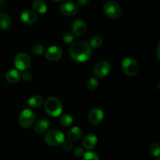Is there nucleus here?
<instances>
[{"mask_svg": "<svg viewBox=\"0 0 160 160\" xmlns=\"http://www.w3.org/2000/svg\"><path fill=\"white\" fill-rule=\"evenodd\" d=\"M69 54L73 60L84 62L88 60L92 56V48L88 42L85 41H78L71 44L69 48Z\"/></svg>", "mask_w": 160, "mask_h": 160, "instance_id": "f257e3e1", "label": "nucleus"}, {"mask_svg": "<svg viewBox=\"0 0 160 160\" xmlns=\"http://www.w3.org/2000/svg\"><path fill=\"white\" fill-rule=\"evenodd\" d=\"M45 110L50 117H59L62 111V102L56 97H49L45 102Z\"/></svg>", "mask_w": 160, "mask_h": 160, "instance_id": "f03ea898", "label": "nucleus"}, {"mask_svg": "<svg viewBox=\"0 0 160 160\" xmlns=\"http://www.w3.org/2000/svg\"><path fill=\"white\" fill-rule=\"evenodd\" d=\"M65 141L64 134L59 130H52L48 131L45 136V142L50 146H58Z\"/></svg>", "mask_w": 160, "mask_h": 160, "instance_id": "7ed1b4c3", "label": "nucleus"}, {"mask_svg": "<svg viewBox=\"0 0 160 160\" xmlns=\"http://www.w3.org/2000/svg\"><path fill=\"white\" fill-rule=\"evenodd\" d=\"M103 12L111 19H118L122 15V9L120 5L114 1H109L103 6Z\"/></svg>", "mask_w": 160, "mask_h": 160, "instance_id": "20e7f679", "label": "nucleus"}, {"mask_svg": "<svg viewBox=\"0 0 160 160\" xmlns=\"http://www.w3.org/2000/svg\"><path fill=\"white\" fill-rule=\"evenodd\" d=\"M121 67L123 73L130 77L135 76L138 72V64L137 61L131 57H127L122 60Z\"/></svg>", "mask_w": 160, "mask_h": 160, "instance_id": "39448f33", "label": "nucleus"}, {"mask_svg": "<svg viewBox=\"0 0 160 160\" xmlns=\"http://www.w3.org/2000/svg\"><path fill=\"white\" fill-rule=\"evenodd\" d=\"M36 116L32 110L29 109H25L20 112L19 116V124L23 128H28L34 124L35 121Z\"/></svg>", "mask_w": 160, "mask_h": 160, "instance_id": "423d86ee", "label": "nucleus"}, {"mask_svg": "<svg viewBox=\"0 0 160 160\" xmlns=\"http://www.w3.org/2000/svg\"><path fill=\"white\" fill-rule=\"evenodd\" d=\"M31 57L26 53H18L14 58V65H15L16 68L19 70L26 71L31 67Z\"/></svg>", "mask_w": 160, "mask_h": 160, "instance_id": "0eeeda50", "label": "nucleus"}, {"mask_svg": "<svg viewBox=\"0 0 160 160\" xmlns=\"http://www.w3.org/2000/svg\"><path fill=\"white\" fill-rule=\"evenodd\" d=\"M111 67L110 64L106 60L99 61L96 65L95 66L94 68V73L98 78H102L107 76L109 73L110 72Z\"/></svg>", "mask_w": 160, "mask_h": 160, "instance_id": "6e6552de", "label": "nucleus"}, {"mask_svg": "<svg viewBox=\"0 0 160 160\" xmlns=\"http://www.w3.org/2000/svg\"><path fill=\"white\" fill-rule=\"evenodd\" d=\"M78 6L76 3L73 2H65L60 5L59 10L61 13L67 17H72L74 16L78 12Z\"/></svg>", "mask_w": 160, "mask_h": 160, "instance_id": "1a4fd4ad", "label": "nucleus"}, {"mask_svg": "<svg viewBox=\"0 0 160 160\" xmlns=\"http://www.w3.org/2000/svg\"><path fill=\"white\" fill-rule=\"evenodd\" d=\"M62 54V49L59 47L56 46V45H53V46H50L48 49L45 51V58L48 60L54 62V61L59 60L61 58Z\"/></svg>", "mask_w": 160, "mask_h": 160, "instance_id": "9d476101", "label": "nucleus"}, {"mask_svg": "<svg viewBox=\"0 0 160 160\" xmlns=\"http://www.w3.org/2000/svg\"><path fill=\"white\" fill-rule=\"evenodd\" d=\"M72 32L73 34L76 36H81L85 33L86 29H87V26H86V23L83 20L81 19H78L75 20L73 22L71 26Z\"/></svg>", "mask_w": 160, "mask_h": 160, "instance_id": "9b49d317", "label": "nucleus"}, {"mask_svg": "<svg viewBox=\"0 0 160 160\" xmlns=\"http://www.w3.org/2000/svg\"><path fill=\"white\" fill-rule=\"evenodd\" d=\"M104 118V113L102 111L98 108L92 109L88 114V120L92 124L97 125L101 123Z\"/></svg>", "mask_w": 160, "mask_h": 160, "instance_id": "f8f14e48", "label": "nucleus"}, {"mask_svg": "<svg viewBox=\"0 0 160 160\" xmlns=\"http://www.w3.org/2000/svg\"><path fill=\"white\" fill-rule=\"evenodd\" d=\"M20 20L25 24H32L37 21L38 15L31 10H25L20 14Z\"/></svg>", "mask_w": 160, "mask_h": 160, "instance_id": "ddd939ff", "label": "nucleus"}, {"mask_svg": "<svg viewBox=\"0 0 160 160\" xmlns=\"http://www.w3.org/2000/svg\"><path fill=\"white\" fill-rule=\"evenodd\" d=\"M50 127V122L45 119L38 120L34 125V130L38 134H43L46 132Z\"/></svg>", "mask_w": 160, "mask_h": 160, "instance_id": "4468645a", "label": "nucleus"}, {"mask_svg": "<svg viewBox=\"0 0 160 160\" xmlns=\"http://www.w3.org/2000/svg\"><path fill=\"white\" fill-rule=\"evenodd\" d=\"M97 141H98V139L95 134H88L83 140V146L85 149L92 150L96 145Z\"/></svg>", "mask_w": 160, "mask_h": 160, "instance_id": "2eb2a0df", "label": "nucleus"}, {"mask_svg": "<svg viewBox=\"0 0 160 160\" xmlns=\"http://www.w3.org/2000/svg\"><path fill=\"white\" fill-rule=\"evenodd\" d=\"M21 79V75L20 72L17 70H9L6 73V80L9 83L15 84V83L20 81Z\"/></svg>", "mask_w": 160, "mask_h": 160, "instance_id": "dca6fc26", "label": "nucleus"}, {"mask_svg": "<svg viewBox=\"0 0 160 160\" xmlns=\"http://www.w3.org/2000/svg\"><path fill=\"white\" fill-rule=\"evenodd\" d=\"M82 136V131L78 127L71 128L68 132L67 133V138L70 141H77Z\"/></svg>", "mask_w": 160, "mask_h": 160, "instance_id": "f3484780", "label": "nucleus"}, {"mask_svg": "<svg viewBox=\"0 0 160 160\" xmlns=\"http://www.w3.org/2000/svg\"><path fill=\"white\" fill-rule=\"evenodd\" d=\"M12 21L7 14L0 13V28L2 30H8L10 28Z\"/></svg>", "mask_w": 160, "mask_h": 160, "instance_id": "a211bd4d", "label": "nucleus"}, {"mask_svg": "<svg viewBox=\"0 0 160 160\" xmlns=\"http://www.w3.org/2000/svg\"><path fill=\"white\" fill-rule=\"evenodd\" d=\"M44 104L43 97L40 95H34L28 100V105L31 108H39Z\"/></svg>", "mask_w": 160, "mask_h": 160, "instance_id": "6ab92c4d", "label": "nucleus"}, {"mask_svg": "<svg viewBox=\"0 0 160 160\" xmlns=\"http://www.w3.org/2000/svg\"><path fill=\"white\" fill-rule=\"evenodd\" d=\"M33 9L38 13H45L47 11L46 3L43 0H35L33 2Z\"/></svg>", "mask_w": 160, "mask_h": 160, "instance_id": "aec40b11", "label": "nucleus"}, {"mask_svg": "<svg viewBox=\"0 0 160 160\" xmlns=\"http://www.w3.org/2000/svg\"><path fill=\"white\" fill-rule=\"evenodd\" d=\"M88 44L91 48H94V49H96V48H98L102 45V39L99 36H94V37H92L90 39Z\"/></svg>", "mask_w": 160, "mask_h": 160, "instance_id": "412c9836", "label": "nucleus"}, {"mask_svg": "<svg viewBox=\"0 0 160 160\" xmlns=\"http://www.w3.org/2000/svg\"><path fill=\"white\" fill-rule=\"evenodd\" d=\"M60 123L62 126L69 127L73 123V117L69 114H63L60 118Z\"/></svg>", "mask_w": 160, "mask_h": 160, "instance_id": "4be33fe9", "label": "nucleus"}, {"mask_svg": "<svg viewBox=\"0 0 160 160\" xmlns=\"http://www.w3.org/2000/svg\"><path fill=\"white\" fill-rule=\"evenodd\" d=\"M150 152L151 154L153 156L156 158L159 157L160 155V148H159V145L157 143V142H155L153 143L152 145L150 146Z\"/></svg>", "mask_w": 160, "mask_h": 160, "instance_id": "5701e85b", "label": "nucleus"}, {"mask_svg": "<svg viewBox=\"0 0 160 160\" xmlns=\"http://www.w3.org/2000/svg\"><path fill=\"white\" fill-rule=\"evenodd\" d=\"M98 81L96 78H92L88 81L87 82V88L89 90H95L98 88Z\"/></svg>", "mask_w": 160, "mask_h": 160, "instance_id": "b1692460", "label": "nucleus"}, {"mask_svg": "<svg viewBox=\"0 0 160 160\" xmlns=\"http://www.w3.org/2000/svg\"><path fill=\"white\" fill-rule=\"evenodd\" d=\"M83 160H99L98 155L93 152H87L83 156Z\"/></svg>", "mask_w": 160, "mask_h": 160, "instance_id": "393cba45", "label": "nucleus"}, {"mask_svg": "<svg viewBox=\"0 0 160 160\" xmlns=\"http://www.w3.org/2000/svg\"><path fill=\"white\" fill-rule=\"evenodd\" d=\"M44 47L41 45H34L32 48V52L36 56H42L44 53Z\"/></svg>", "mask_w": 160, "mask_h": 160, "instance_id": "a878e982", "label": "nucleus"}, {"mask_svg": "<svg viewBox=\"0 0 160 160\" xmlns=\"http://www.w3.org/2000/svg\"><path fill=\"white\" fill-rule=\"evenodd\" d=\"M73 38H74V37H73V33H70V32L65 33V34H63V36H62L63 42L67 44L72 43V42L73 41Z\"/></svg>", "mask_w": 160, "mask_h": 160, "instance_id": "bb28decb", "label": "nucleus"}, {"mask_svg": "<svg viewBox=\"0 0 160 160\" xmlns=\"http://www.w3.org/2000/svg\"><path fill=\"white\" fill-rule=\"evenodd\" d=\"M62 147L65 151H70L73 148V144L70 141H64L62 143Z\"/></svg>", "mask_w": 160, "mask_h": 160, "instance_id": "cd10ccee", "label": "nucleus"}, {"mask_svg": "<svg viewBox=\"0 0 160 160\" xmlns=\"http://www.w3.org/2000/svg\"><path fill=\"white\" fill-rule=\"evenodd\" d=\"M21 78H23V80L26 82H28V81H31V79H32V75L30 73L29 71H23V74H22Z\"/></svg>", "mask_w": 160, "mask_h": 160, "instance_id": "c85d7f7f", "label": "nucleus"}, {"mask_svg": "<svg viewBox=\"0 0 160 160\" xmlns=\"http://www.w3.org/2000/svg\"><path fill=\"white\" fill-rule=\"evenodd\" d=\"M84 148L81 147H77L74 149V155L78 157H81V156H84Z\"/></svg>", "mask_w": 160, "mask_h": 160, "instance_id": "c756f323", "label": "nucleus"}, {"mask_svg": "<svg viewBox=\"0 0 160 160\" xmlns=\"http://www.w3.org/2000/svg\"><path fill=\"white\" fill-rule=\"evenodd\" d=\"M90 2V0H77V2H78V5L81 6H84L86 5H88Z\"/></svg>", "mask_w": 160, "mask_h": 160, "instance_id": "7c9ffc66", "label": "nucleus"}, {"mask_svg": "<svg viewBox=\"0 0 160 160\" xmlns=\"http://www.w3.org/2000/svg\"><path fill=\"white\" fill-rule=\"evenodd\" d=\"M157 51L158 52H159V46H158V48H157ZM158 58H159V52H158Z\"/></svg>", "mask_w": 160, "mask_h": 160, "instance_id": "2f4dec72", "label": "nucleus"}, {"mask_svg": "<svg viewBox=\"0 0 160 160\" xmlns=\"http://www.w3.org/2000/svg\"><path fill=\"white\" fill-rule=\"evenodd\" d=\"M53 1H55V2H62V1H64V0H53Z\"/></svg>", "mask_w": 160, "mask_h": 160, "instance_id": "473e14b6", "label": "nucleus"}, {"mask_svg": "<svg viewBox=\"0 0 160 160\" xmlns=\"http://www.w3.org/2000/svg\"><path fill=\"white\" fill-rule=\"evenodd\" d=\"M3 2H5V0H0V2H2V3Z\"/></svg>", "mask_w": 160, "mask_h": 160, "instance_id": "72a5a7b5", "label": "nucleus"}, {"mask_svg": "<svg viewBox=\"0 0 160 160\" xmlns=\"http://www.w3.org/2000/svg\"><path fill=\"white\" fill-rule=\"evenodd\" d=\"M1 5H2V2H0V8H1Z\"/></svg>", "mask_w": 160, "mask_h": 160, "instance_id": "f704fd0d", "label": "nucleus"}]
</instances>
